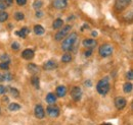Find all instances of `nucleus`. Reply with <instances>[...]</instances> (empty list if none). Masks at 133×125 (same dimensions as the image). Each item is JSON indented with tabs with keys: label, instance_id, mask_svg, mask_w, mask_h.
<instances>
[{
	"label": "nucleus",
	"instance_id": "nucleus-1",
	"mask_svg": "<svg viewBox=\"0 0 133 125\" xmlns=\"http://www.w3.org/2000/svg\"><path fill=\"white\" fill-rule=\"evenodd\" d=\"M77 33H71V35L68 36V38L65 39V41L63 42V45H62V49L64 51H70L72 50V48L74 46L76 40H77Z\"/></svg>",
	"mask_w": 133,
	"mask_h": 125
},
{
	"label": "nucleus",
	"instance_id": "nucleus-2",
	"mask_svg": "<svg viewBox=\"0 0 133 125\" xmlns=\"http://www.w3.org/2000/svg\"><path fill=\"white\" fill-rule=\"evenodd\" d=\"M96 90L100 95L104 96L108 94V92L110 91V82H109V77H104L102 79H100L97 82L96 85Z\"/></svg>",
	"mask_w": 133,
	"mask_h": 125
},
{
	"label": "nucleus",
	"instance_id": "nucleus-3",
	"mask_svg": "<svg viewBox=\"0 0 133 125\" xmlns=\"http://www.w3.org/2000/svg\"><path fill=\"white\" fill-rule=\"evenodd\" d=\"M113 51H114V49H113V47L110 44L101 45L99 47V50H98L101 57H109V56H111L113 54Z\"/></svg>",
	"mask_w": 133,
	"mask_h": 125
},
{
	"label": "nucleus",
	"instance_id": "nucleus-4",
	"mask_svg": "<svg viewBox=\"0 0 133 125\" xmlns=\"http://www.w3.org/2000/svg\"><path fill=\"white\" fill-rule=\"evenodd\" d=\"M71 29H72V27H71L70 25H68V26H66V27H64L63 30H61L58 33H56L54 39H55L56 41H62L64 38H66V35L69 34V32L71 31Z\"/></svg>",
	"mask_w": 133,
	"mask_h": 125
},
{
	"label": "nucleus",
	"instance_id": "nucleus-5",
	"mask_svg": "<svg viewBox=\"0 0 133 125\" xmlns=\"http://www.w3.org/2000/svg\"><path fill=\"white\" fill-rule=\"evenodd\" d=\"M71 97L73 98V100L75 102H78L81 100V97H82V91L79 87H74L71 91Z\"/></svg>",
	"mask_w": 133,
	"mask_h": 125
},
{
	"label": "nucleus",
	"instance_id": "nucleus-6",
	"mask_svg": "<svg viewBox=\"0 0 133 125\" xmlns=\"http://www.w3.org/2000/svg\"><path fill=\"white\" fill-rule=\"evenodd\" d=\"M46 112H47V114L49 115L50 117H52V118H56L59 115V109L56 106H54V105L48 106L46 108Z\"/></svg>",
	"mask_w": 133,
	"mask_h": 125
},
{
	"label": "nucleus",
	"instance_id": "nucleus-7",
	"mask_svg": "<svg viewBox=\"0 0 133 125\" xmlns=\"http://www.w3.org/2000/svg\"><path fill=\"white\" fill-rule=\"evenodd\" d=\"M126 105H127V101H126L125 98H123V97H117L116 99H115V106H116V108L118 110L124 109L126 107Z\"/></svg>",
	"mask_w": 133,
	"mask_h": 125
},
{
	"label": "nucleus",
	"instance_id": "nucleus-8",
	"mask_svg": "<svg viewBox=\"0 0 133 125\" xmlns=\"http://www.w3.org/2000/svg\"><path fill=\"white\" fill-rule=\"evenodd\" d=\"M34 113H35V116L38 118V119H43L44 116H45V111L43 109V107L41 105H37L34 109Z\"/></svg>",
	"mask_w": 133,
	"mask_h": 125
},
{
	"label": "nucleus",
	"instance_id": "nucleus-9",
	"mask_svg": "<svg viewBox=\"0 0 133 125\" xmlns=\"http://www.w3.org/2000/svg\"><path fill=\"white\" fill-rule=\"evenodd\" d=\"M128 2L126 0H116V3H115V7H116L117 10L121 11L123 9H125L127 6H128Z\"/></svg>",
	"mask_w": 133,
	"mask_h": 125
},
{
	"label": "nucleus",
	"instance_id": "nucleus-10",
	"mask_svg": "<svg viewBox=\"0 0 133 125\" xmlns=\"http://www.w3.org/2000/svg\"><path fill=\"white\" fill-rule=\"evenodd\" d=\"M96 45H97V42L93 39H86L83 41V46L88 49H93L96 47Z\"/></svg>",
	"mask_w": 133,
	"mask_h": 125
},
{
	"label": "nucleus",
	"instance_id": "nucleus-11",
	"mask_svg": "<svg viewBox=\"0 0 133 125\" xmlns=\"http://www.w3.org/2000/svg\"><path fill=\"white\" fill-rule=\"evenodd\" d=\"M22 57H23L24 59H26V60H31V59H33L34 51L31 50V49H26V50H24L23 53H22Z\"/></svg>",
	"mask_w": 133,
	"mask_h": 125
},
{
	"label": "nucleus",
	"instance_id": "nucleus-12",
	"mask_svg": "<svg viewBox=\"0 0 133 125\" xmlns=\"http://www.w3.org/2000/svg\"><path fill=\"white\" fill-rule=\"evenodd\" d=\"M66 5H68L66 0H54L53 2V6L57 9H64L66 7Z\"/></svg>",
	"mask_w": 133,
	"mask_h": 125
},
{
	"label": "nucleus",
	"instance_id": "nucleus-13",
	"mask_svg": "<svg viewBox=\"0 0 133 125\" xmlns=\"http://www.w3.org/2000/svg\"><path fill=\"white\" fill-rule=\"evenodd\" d=\"M56 67H57V64H56L55 61H53V60H49V61H47L46 63H44V65H43V68L45 70H53Z\"/></svg>",
	"mask_w": 133,
	"mask_h": 125
},
{
	"label": "nucleus",
	"instance_id": "nucleus-14",
	"mask_svg": "<svg viewBox=\"0 0 133 125\" xmlns=\"http://www.w3.org/2000/svg\"><path fill=\"white\" fill-rule=\"evenodd\" d=\"M66 94V88L65 85H59V87H57V89H56V95H57V97H59V98H63V97H65Z\"/></svg>",
	"mask_w": 133,
	"mask_h": 125
},
{
	"label": "nucleus",
	"instance_id": "nucleus-15",
	"mask_svg": "<svg viewBox=\"0 0 133 125\" xmlns=\"http://www.w3.org/2000/svg\"><path fill=\"white\" fill-rule=\"evenodd\" d=\"M29 33H30V30H29L27 27H24V28H22L18 32H17V33H16V35L19 36L21 38H26V37L28 36V34H29Z\"/></svg>",
	"mask_w": 133,
	"mask_h": 125
},
{
	"label": "nucleus",
	"instance_id": "nucleus-16",
	"mask_svg": "<svg viewBox=\"0 0 133 125\" xmlns=\"http://www.w3.org/2000/svg\"><path fill=\"white\" fill-rule=\"evenodd\" d=\"M28 70H29L30 73L36 74L39 71V67L36 64H34V63H30V64H28Z\"/></svg>",
	"mask_w": 133,
	"mask_h": 125
},
{
	"label": "nucleus",
	"instance_id": "nucleus-17",
	"mask_svg": "<svg viewBox=\"0 0 133 125\" xmlns=\"http://www.w3.org/2000/svg\"><path fill=\"white\" fill-rule=\"evenodd\" d=\"M46 102L49 104V105H54V103L56 102V97L55 95L52 94V93H49L46 97Z\"/></svg>",
	"mask_w": 133,
	"mask_h": 125
},
{
	"label": "nucleus",
	"instance_id": "nucleus-18",
	"mask_svg": "<svg viewBox=\"0 0 133 125\" xmlns=\"http://www.w3.org/2000/svg\"><path fill=\"white\" fill-rule=\"evenodd\" d=\"M44 28L42 27V26H40V25H36L35 27H34V33L36 34V35H38V36H41V35H43L44 34Z\"/></svg>",
	"mask_w": 133,
	"mask_h": 125
},
{
	"label": "nucleus",
	"instance_id": "nucleus-19",
	"mask_svg": "<svg viewBox=\"0 0 133 125\" xmlns=\"http://www.w3.org/2000/svg\"><path fill=\"white\" fill-rule=\"evenodd\" d=\"M63 24H64V21H63V19H62V18H56V19H55V20L53 21L52 28H53L54 30L61 29V28L63 27Z\"/></svg>",
	"mask_w": 133,
	"mask_h": 125
},
{
	"label": "nucleus",
	"instance_id": "nucleus-20",
	"mask_svg": "<svg viewBox=\"0 0 133 125\" xmlns=\"http://www.w3.org/2000/svg\"><path fill=\"white\" fill-rule=\"evenodd\" d=\"M31 83L33 84L34 88H36V89H39L40 88V79L38 76H36V75H34L32 79H31Z\"/></svg>",
	"mask_w": 133,
	"mask_h": 125
},
{
	"label": "nucleus",
	"instance_id": "nucleus-21",
	"mask_svg": "<svg viewBox=\"0 0 133 125\" xmlns=\"http://www.w3.org/2000/svg\"><path fill=\"white\" fill-rule=\"evenodd\" d=\"M123 91H124V93H126V94L131 93V91H132V83H131V82H126V83L124 84V87H123Z\"/></svg>",
	"mask_w": 133,
	"mask_h": 125
},
{
	"label": "nucleus",
	"instance_id": "nucleus-22",
	"mask_svg": "<svg viewBox=\"0 0 133 125\" xmlns=\"http://www.w3.org/2000/svg\"><path fill=\"white\" fill-rule=\"evenodd\" d=\"M8 109L11 112H16V111H18V110L21 109V106L18 104H17V103H10L9 106H8Z\"/></svg>",
	"mask_w": 133,
	"mask_h": 125
},
{
	"label": "nucleus",
	"instance_id": "nucleus-23",
	"mask_svg": "<svg viewBox=\"0 0 133 125\" xmlns=\"http://www.w3.org/2000/svg\"><path fill=\"white\" fill-rule=\"evenodd\" d=\"M7 18H8V13L6 11H4V10H1L0 11V22L6 21Z\"/></svg>",
	"mask_w": 133,
	"mask_h": 125
},
{
	"label": "nucleus",
	"instance_id": "nucleus-24",
	"mask_svg": "<svg viewBox=\"0 0 133 125\" xmlns=\"http://www.w3.org/2000/svg\"><path fill=\"white\" fill-rule=\"evenodd\" d=\"M8 91H9L10 95L12 97H15V98H17L19 96V92L17 91V89H15V88H8Z\"/></svg>",
	"mask_w": 133,
	"mask_h": 125
},
{
	"label": "nucleus",
	"instance_id": "nucleus-25",
	"mask_svg": "<svg viewBox=\"0 0 133 125\" xmlns=\"http://www.w3.org/2000/svg\"><path fill=\"white\" fill-rule=\"evenodd\" d=\"M42 5H43V2L41 1V0H36V1H34L33 3V7L35 9H40L41 7H42Z\"/></svg>",
	"mask_w": 133,
	"mask_h": 125
},
{
	"label": "nucleus",
	"instance_id": "nucleus-26",
	"mask_svg": "<svg viewBox=\"0 0 133 125\" xmlns=\"http://www.w3.org/2000/svg\"><path fill=\"white\" fill-rule=\"evenodd\" d=\"M0 60H1V62H6L8 64L10 63V58H9V56L7 54H2L0 56Z\"/></svg>",
	"mask_w": 133,
	"mask_h": 125
},
{
	"label": "nucleus",
	"instance_id": "nucleus-27",
	"mask_svg": "<svg viewBox=\"0 0 133 125\" xmlns=\"http://www.w3.org/2000/svg\"><path fill=\"white\" fill-rule=\"evenodd\" d=\"M71 60H72V56H71V54H65V55L62 57V61L65 63L71 62Z\"/></svg>",
	"mask_w": 133,
	"mask_h": 125
},
{
	"label": "nucleus",
	"instance_id": "nucleus-28",
	"mask_svg": "<svg viewBox=\"0 0 133 125\" xmlns=\"http://www.w3.org/2000/svg\"><path fill=\"white\" fill-rule=\"evenodd\" d=\"M24 18H25V15H24L23 12L17 11V12L15 13V19H16V20H23Z\"/></svg>",
	"mask_w": 133,
	"mask_h": 125
},
{
	"label": "nucleus",
	"instance_id": "nucleus-29",
	"mask_svg": "<svg viewBox=\"0 0 133 125\" xmlns=\"http://www.w3.org/2000/svg\"><path fill=\"white\" fill-rule=\"evenodd\" d=\"M12 74L11 73H9V72H6L5 74H3V79L4 80H6V81H10V80H12Z\"/></svg>",
	"mask_w": 133,
	"mask_h": 125
},
{
	"label": "nucleus",
	"instance_id": "nucleus-30",
	"mask_svg": "<svg viewBox=\"0 0 133 125\" xmlns=\"http://www.w3.org/2000/svg\"><path fill=\"white\" fill-rule=\"evenodd\" d=\"M0 68H1V69H3V70H8V68H9L8 63L1 62V63H0Z\"/></svg>",
	"mask_w": 133,
	"mask_h": 125
},
{
	"label": "nucleus",
	"instance_id": "nucleus-31",
	"mask_svg": "<svg viewBox=\"0 0 133 125\" xmlns=\"http://www.w3.org/2000/svg\"><path fill=\"white\" fill-rule=\"evenodd\" d=\"M11 49L15 50V51L18 50V49H19V43H18V42H14V43L11 44Z\"/></svg>",
	"mask_w": 133,
	"mask_h": 125
},
{
	"label": "nucleus",
	"instance_id": "nucleus-32",
	"mask_svg": "<svg viewBox=\"0 0 133 125\" xmlns=\"http://www.w3.org/2000/svg\"><path fill=\"white\" fill-rule=\"evenodd\" d=\"M6 3H5V0H0V10H4L6 8Z\"/></svg>",
	"mask_w": 133,
	"mask_h": 125
},
{
	"label": "nucleus",
	"instance_id": "nucleus-33",
	"mask_svg": "<svg viewBox=\"0 0 133 125\" xmlns=\"http://www.w3.org/2000/svg\"><path fill=\"white\" fill-rule=\"evenodd\" d=\"M6 93V87L0 84V95H3Z\"/></svg>",
	"mask_w": 133,
	"mask_h": 125
},
{
	"label": "nucleus",
	"instance_id": "nucleus-34",
	"mask_svg": "<svg viewBox=\"0 0 133 125\" xmlns=\"http://www.w3.org/2000/svg\"><path fill=\"white\" fill-rule=\"evenodd\" d=\"M126 76H127V78H128L129 80H132V79H133V71H132V70L128 71V72H127V75H126Z\"/></svg>",
	"mask_w": 133,
	"mask_h": 125
},
{
	"label": "nucleus",
	"instance_id": "nucleus-35",
	"mask_svg": "<svg viewBox=\"0 0 133 125\" xmlns=\"http://www.w3.org/2000/svg\"><path fill=\"white\" fill-rule=\"evenodd\" d=\"M17 5L23 6V5H25V4L27 3V0H17Z\"/></svg>",
	"mask_w": 133,
	"mask_h": 125
},
{
	"label": "nucleus",
	"instance_id": "nucleus-36",
	"mask_svg": "<svg viewBox=\"0 0 133 125\" xmlns=\"http://www.w3.org/2000/svg\"><path fill=\"white\" fill-rule=\"evenodd\" d=\"M84 54H85V56H86V57H90V56H91V54H92V50H91V49H90V50H87V51H85V53H84Z\"/></svg>",
	"mask_w": 133,
	"mask_h": 125
},
{
	"label": "nucleus",
	"instance_id": "nucleus-37",
	"mask_svg": "<svg viewBox=\"0 0 133 125\" xmlns=\"http://www.w3.org/2000/svg\"><path fill=\"white\" fill-rule=\"evenodd\" d=\"M5 3H6V6H11L14 3V0H5Z\"/></svg>",
	"mask_w": 133,
	"mask_h": 125
},
{
	"label": "nucleus",
	"instance_id": "nucleus-38",
	"mask_svg": "<svg viewBox=\"0 0 133 125\" xmlns=\"http://www.w3.org/2000/svg\"><path fill=\"white\" fill-rule=\"evenodd\" d=\"M42 15H43V12H41V11H37L36 12V16L37 17H41Z\"/></svg>",
	"mask_w": 133,
	"mask_h": 125
},
{
	"label": "nucleus",
	"instance_id": "nucleus-39",
	"mask_svg": "<svg viewBox=\"0 0 133 125\" xmlns=\"http://www.w3.org/2000/svg\"><path fill=\"white\" fill-rule=\"evenodd\" d=\"M85 84L88 85V87H91V85H92V82H91L90 80H87V81H85Z\"/></svg>",
	"mask_w": 133,
	"mask_h": 125
},
{
	"label": "nucleus",
	"instance_id": "nucleus-40",
	"mask_svg": "<svg viewBox=\"0 0 133 125\" xmlns=\"http://www.w3.org/2000/svg\"><path fill=\"white\" fill-rule=\"evenodd\" d=\"M0 81H4V79H3V74H2V73H0Z\"/></svg>",
	"mask_w": 133,
	"mask_h": 125
},
{
	"label": "nucleus",
	"instance_id": "nucleus-41",
	"mask_svg": "<svg viewBox=\"0 0 133 125\" xmlns=\"http://www.w3.org/2000/svg\"><path fill=\"white\" fill-rule=\"evenodd\" d=\"M92 36H93V37H96V36H97V33H96V32H92Z\"/></svg>",
	"mask_w": 133,
	"mask_h": 125
},
{
	"label": "nucleus",
	"instance_id": "nucleus-42",
	"mask_svg": "<svg viewBox=\"0 0 133 125\" xmlns=\"http://www.w3.org/2000/svg\"><path fill=\"white\" fill-rule=\"evenodd\" d=\"M126 1H127L128 3H130V1H131V0H126Z\"/></svg>",
	"mask_w": 133,
	"mask_h": 125
},
{
	"label": "nucleus",
	"instance_id": "nucleus-43",
	"mask_svg": "<svg viewBox=\"0 0 133 125\" xmlns=\"http://www.w3.org/2000/svg\"><path fill=\"white\" fill-rule=\"evenodd\" d=\"M0 113H1V108H0Z\"/></svg>",
	"mask_w": 133,
	"mask_h": 125
}]
</instances>
